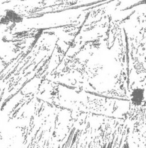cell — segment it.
<instances>
[{
	"mask_svg": "<svg viewBox=\"0 0 146 148\" xmlns=\"http://www.w3.org/2000/svg\"><path fill=\"white\" fill-rule=\"evenodd\" d=\"M0 148H133L127 119L62 108L20 90L1 105Z\"/></svg>",
	"mask_w": 146,
	"mask_h": 148,
	"instance_id": "obj_1",
	"label": "cell"
},
{
	"mask_svg": "<svg viewBox=\"0 0 146 148\" xmlns=\"http://www.w3.org/2000/svg\"><path fill=\"white\" fill-rule=\"evenodd\" d=\"M28 91L48 103L80 112L126 119L130 110L129 100L100 97L59 85L43 83L38 87H31Z\"/></svg>",
	"mask_w": 146,
	"mask_h": 148,
	"instance_id": "obj_2",
	"label": "cell"
}]
</instances>
